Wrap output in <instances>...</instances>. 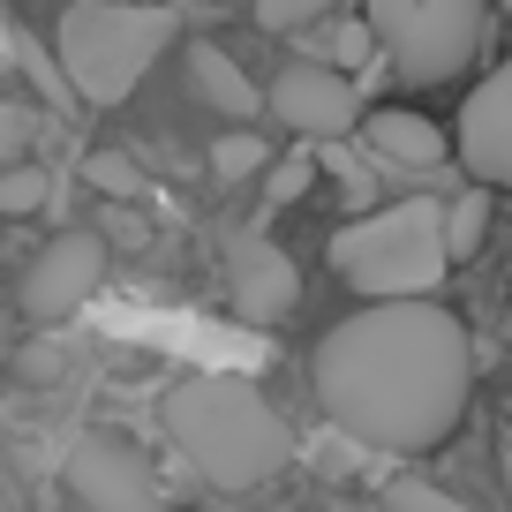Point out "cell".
Masks as SVG:
<instances>
[{"label": "cell", "instance_id": "cell-1", "mask_svg": "<svg viewBox=\"0 0 512 512\" xmlns=\"http://www.w3.org/2000/svg\"><path fill=\"white\" fill-rule=\"evenodd\" d=\"M317 407L369 452H430L460 430L475 392L467 324L437 302H362L317 339Z\"/></svg>", "mask_w": 512, "mask_h": 512}, {"label": "cell", "instance_id": "cell-2", "mask_svg": "<svg viewBox=\"0 0 512 512\" xmlns=\"http://www.w3.org/2000/svg\"><path fill=\"white\" fill-rule=\"evenodd\" d=\"M159 422L174 437V452L211 482V490H256L287 467L294 437L279 422V407L256 392L241 369H196L159 400Z\"/></svg>", "mask_w": 512, "mask_h": 512}, {"label": "cell", "instance_id": "cell-3", "mask_svg": "<svg viewBox=\"0 0 512 512\" xmlns=\"http://www.w3.org/2000/svg\"><path fill=\"white\" fill-rule=\"evenodd\" d=\"M332 272L362 302H430L452 272V234L437 196H400L332 234Z\"/></svg>", "mask_w": 512, "mask_h": 512}, {"label": "cell", "instance_id": "cell-4", "mask_svg": "<svg viewBox=\"0 0 512 512\" xmlns=\"http://www.w3.org/2000/svg\"><path fill=\"white\" fill-rule=\"evenodd\" d=\"M174 46V8H121V0H76L53 23V53H61L68 83L83 106H121L151 61Z\"/></svg>", "mask_w": 512, "mask_h": 512}, {"label": "cell", "instance_id": "cell-5", "mask_svg": "<svg viewBox=\"0 0 512 512\" xmlns=\"http://www.w3.org/2000/svg\"><path fill=\"white\" fill-rule=\"evenodd\" d=\"M384 61L415 83H445L490 46V0H369Z\"/></svg>", "mask_w": 512, "mask_h": 512}, {"label": "cell", "instance_id": "cell-6", "mask_svg": "<svg viewBox=\"0 0 512 512\" xmlns=\"http://www.w3.org/2000/svg\"><path fill=\"white\" fill-rule=\"evenodd\" d=\"M61 482L76 497V512H174L144 452H128L121 437H98V430H83L61 452Z\"/></svg>", "mask_w": 512, "mask_h": 512}, {"label": "cell", "instance_id": "cell-7", "mask_svg": "<svg viewBox=\"0 0 512 512\" xmlns=\"http://www.w3.org/2000/svg\"><path fill=\"white\" fill-rule=\"evenodd\" d=\"M98 279H106V241H98L91 226H68V234H53L46 249L31 256V272H23V317H38V324L76 317L98 294Z\"/></svg>", "mask_w": 512, "mask_h": 512}, {"label": "cell", "instance_id": "cell-8", "mask_svg": "<svg viewBox=\"0 0 512 512\" xmlns=\"http://www.w3.org/2000/svg\"><path fill=\"white\" fill-rule=\"evenodd\" d=\"M272 113L302 136V144H339L354 121H369L354 76H347V68H332V61H294V68H279Z\"/></svg>", "mask_w": 512, "mask_h": 512}, {"label": "cell", "instance_id": "cell-9", "mask_svg": "<svg viewBox=\"0 0 512 512\" xmlns=\"http://www.w3.org/2000/svg\"><path fill=\"white\" fill-rule=\"evenodd\" d=\"M452 151L482 189H512V61L497 76H482V91H467Z\"/></svg>", "mask_w": 512, "mask_h": 512}, {"label": "cell", "instance_id": "cell-10", "mask_svg": "<svg viewBox=\"0 0 512 512\" xmlns=\"http://www.w3.org/2000/svg\"><path fill=\"white\" fill-rule=\"evenodd\" d=\"M226 287H234L241 324H279L302 302V272H294V256L279 249L272 234H234V249H226Z\"/></svg>", "mask_w": 512, "mask_h": 512}, {"label": "cell", "instance_id": "cell-11", "mask_svg": "<svg viewBox=\"0 0 512 512\" xmlns=\"http://www.w3.org/2000/svg\"><path fill=\"white\" fill-rule=\"evenodd\" d=\"M362 144L377 151V159H392V166H415V174H430V166H445V128L437 121H422V113H407V106H377L362 121Z\"/></svg>", "mask_w": 512, "mask_h": 512}, {"label": "cell", "instance_id": "cell-12", "mask_svg": "<svg viewBox=\"0 0 512 512\" xmlns=\"http://www.w3.org/2000/svg\"><path fill=\"white\" fill-rule=\"evenodd\" d=\"M181 61H189L196 98H204V106H219L226 121H241V128H249V113H256V106H272V91H256V83L241 76V61H234L226 46H211V38H196V46L181 53Z\"/></svg>", "mask_w": 512, "mask_h": 512}, {"label": "cell", "instance_id": "cell-13", "mask_svg": "<svg viewBox=\"0 0 512 512\" xmlns=\"http://www.w3.org/2000/svg\"><path fill=\"white\" fill-rule=\"evenodd\" d=\"M445 234H452V256H475V249H482V234H490V196H482V181H475L467 196H452Z\"/></svg>", "mask_w": 512, "mask_h": 512}, {"label": "cell", "instance_id": "cell-14", "mask_svg": "<svg viewBox=\"0 0 512 512\" xmlns=\"http://www.w3.org/2000/svg\"><path fill=\"white\" fill-rule=\"evenodd\" d=\"M211 174L219 181H249V174H272V151H264V136H219V151H211Z\"/></svg>", "mask_w": 512, "mask_h": 512}, {"label": "cell", "instance_id": "cell-15", "mask_svg": "<svg viewBox=\"0 0 512 512\" xmlns=\"http://www.w3.org/2000/svg\"><path fill=\"white\" fill-rule=\"evenodd\" d=\"M46 196H53V174H46V166L23 159V166H8V174H0V211H8V219H31Z\"/></svg>", "mask_w": 512, "mask_h": 512}, {"label": "cell", "instance_id": "cell-16", "mask_svg": "<svg viewBox=\"0 0 512 512\" xmlns=\"http://www.w3.org/2000/svg\"><path fill=\"white\" fill-rule=\"evenodd\" d=\"M83 174H91L98 196H144V174H136V159H128V151H91V159H83Z\"/></svg>", "mask_w": 512, "mask_h": 512}, {"label": "cell", "instance_id": "cell-17", "mask_svg": "<svg viewBox=\"0 0 512 512\" xmlns=\"http://www.w3.org/2000/svg\"><path fill=\"white\" fill-rule=\"evenodd\" d=\"M377 53H384V38L369 31V23H347V31H332V38H324V61H332V68H347V76H362V68L377 61Z\"/></svg>", "mask_w": 512, "mask_h": 512}, {"label": "cell", "instance_id": "cell-18", "mask_svg": "<svg viewBox=\"0 0 512 512\" xmlns=\"http://www.w3.org/2000/svg\"><path fill=\"white\" fill-rule=\"evenodd\" d=\"M8 46H16V61H23V68H31V83H38V91H46V98H53V106H68V98H76V83H68V68H61V53H53V61H46V53H38V46H31V38H8Z\"/></svg>", "mask_w": 512, "mask_h": 512}, {"label": "cell", "instance_id": "cell-19", "mask_svg": "<svg viewBox=\"0 0 512 512\" xmlns=\"http://www.w3.org/2000/svg\"><path fill=\"white\" fill-rule=\"evenodd\" d=\"M332 16V0H256V23L264 31H309V23Z\"/></svg>", "mask_w": 512, "mask_h": 512}, {"label": "cell", "instance_id": "cell-20", "mask_svg": "<svg viewBox=\"0 0 512 512\" xmlns=\"http://www.w3.org/2000/svg\"><path fill=\"white\" fill-rule=\"evenodd\" d=\"M309 181H317V159H309V151H294V159H279L272 174H264V196H272V204H302Z\"/></svg>", "mask_w": 512, "mask_h": 512}, {"label": "cell", "instance_id": "cell-21", "mask_svg": "<svg viewBox=\"0 0 512 512\" xmlns=\"http://www.w3.org/2000/svg\"><path fill=\"white\" fill-rule=\"evenodd\" d=\"M384 512H467V505L445 497V490H430V482H392V490H384Z\"/></svg>", "mask_w": 512, "mask_h": 512}, {"label": "cell", "instance_id": "cell-22", "mask_svg": "<svg viewBox=\"0 0 512 512\" xmlns=\"http://www.w3.org/2000/svg\"><path fill=\"white\" fill-rule=\"evenodd\" d=\"M324 166H332V174L347 181V196H354V204H362V196H377V174H369V166L354 159L347 144H324Z\"/></svg>", "mask_w": 512, "mask_h": 512}, {"label": "cell", "instance_id": "cell-23", "mask_svg": "<svg viewBox=\"0 0 512 512\" xmlns=\"http://www.w3.org/2000/svg\"><path fill=\"white\" fill-rule=\"evenodd\" d=\"M23 144H31V113L8 106L0 113V151H8V166H23Z\"/></svg>", "mask_w": 512, "mask_h": 512}, {"label": "cell", "instance_id": "cell-24", "mask_svg": "<svg viewBox=\"0 0 512 512\" xmlns=\"http://www.w3.org/2000/svg\"><path fill=\"white\" fill-rule=\"evenodd\" d=\"M505 490H512V445H505Z\"/></svg>", "mask_w": 512, "mask_h": 512}]
</instances>
